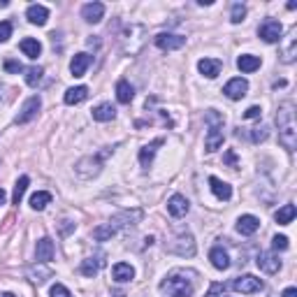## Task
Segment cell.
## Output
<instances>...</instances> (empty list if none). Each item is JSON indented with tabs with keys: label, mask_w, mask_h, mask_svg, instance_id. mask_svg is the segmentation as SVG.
<instances>
[{
	"label": "cell",
	"mask_w": 297,
	"mask_h": 297,
	"mask_svg": "<svg viewBox=\"0 0 297 297\" xmlns=\"http://www.w3.org/2000/svg\"><path fill=\"white\" fill-rule=\"evenodd\" d=\"M193 277H195L193 272L176 269L161 281V292L165 297H191L195 290V279Z\"/></svg>",
	"instance_id": "cell-1"
},
{
	"label": "cell",
	"mask_w": 297,
	"mask_h": 297,
	"mask_svg": "<svg viewBox=\"0 0 297 297\" xmlns=\"http://www.w3.org/2000/svg\"><path fill=\"white\" fill-rule=\"evenodd\" d=\"M207 123H209V132H207V151H218L223 144V119L216 114V109L207 111Z\"/></svg>",
	"instance_id": "cell-2"
},
{
	"label": "cell",
	"mask_w": 297,
	"mask_h": 297,
	"mask_svg": "<svg viewBox=\"0 0 297 297\" xmlns=\"http://www.w3.org/2000/svg\"><path fill=\"white\" fill-rule=\"evenodd\" d=\"M232 288H235L237 292H244V295H251V292H260L262 288H265V283H262V279L253 277V274H246V277H239L232 281Z\"/></svg>",
	"instance_id": "cell-3"
},
{
	"label": "cell",
	"mask_w": 297,
	"mask_h": 297,
	"mask_svg": "<svg viewBox=\"0 0 297 297\" xmlns=\"http://www.w3.org/2000/svg\"><path fill=\"white\" fill-rule=\"evenodd\" d=\"M167 251H172V253H176V256H188L191 258L193 253H195V242H193V235H179L174 239V242L167 246Z\"/></svg>",
	"instance_id": "cell-4"
},
{
	"label": "cell",
	"mask_w": 297,
	"mask_h": 297,
	"mask_svg": "<svg viewBox=\"0 0 297 297\" xmlns=\"http://www.w3.org/2000/svg\"><path fill=\"white\" fill-rule=\"evenodd\" d=\"M281 31H283V28H281V24H279V21L267 19V21H262V24H260V28H258V35H260L265 42H269V44H272V42L281 40Z\"/></svg>",
	"instance_id": "cell-5"
},
{
	"label": "cell",
	"mask_w": 297,
	"mask_h": 297,
	"mask_svg": "<svg viewBox=\"0 0 297 297\" xmlns=\"http://www.w3.org/2000/svg\"><path fill=\"white\" fill-rule=\"evenodd\" d=\"M40 107H42L40 96L28 98V100L24 102V107H21L19 116H16V123H28V121H33V119L37 116V111H40Z\"/></svg>",
	"instance_id": "cell-6"
},
{
	"label": "cell",
	"mask_w": 297,
	"mask_h": 297,
	"mask_svg": "<svg viewBox=\"0 0 297 297\" xmlns=\"http://www.w3.org/2000/svg\"><path fill=\"white\" fill-rule=\"evenodd\" d=\"M248 91V81L242 79V77H235V79H230L225 84V88H223V93H225L230 100H242L244 96H246Z\"/></svg>",
	"instance_id": "cell-7"
},
{
	"label": "cell",
	"mask_w": 297,
	"mask_h": 297,
	"mask_svg": "<svg viewBox=\"0 0 297 297\" xmlns=\"http://www.w3.org/2000/svg\"><path fill=\"white\" fill-rule=\"evenodd\" d=\"M184 44H186V37H181V35H172V33H161V35H156V47L163 51L181 49Z\"/></svg>",
	"instance_id": "cell-8"
},
{
	"label": "cell",
	"mask_w": 297,
	"mask_h": 297,
	"mask_svg": "<svg viewBox=\"0 0 297 297\" xmlns=\"http://www.w3.org/2000/svg\"><path fill=\"white\" fill-rule=\"evenodd\" d=\"M256 262H258V267H260L262 272H267V274H277L279 269H281V260H279V256L277 253H269V251L260 253Z\"/></svg>",
	"instance_id": "cell-9"
},
{
	"label": "cell",
	"mask_w": 297,
	"mask_h": 297,
	"mask_svg": "<svg viewBox=\"0 0 297 297\" xmlns=\"http://www.w3.org/2000/svg\"><path fill=\"white\" fill-rule=\"evenodd\" d=\"M188 209H191V204H188V200L184 195H172L170 200H167V212H170L174 218L186 216Z\"/></svg>",
	"instance_id": "cell-10"
},
{
	"label": "cell",
	"mask_w": 297,
	"mask_h": 297,
	"mask_svg": "<svg viewBox=\"0 0 297 297\" xmlns=\"http://www.w3.org/2000/svg\"><path fill=\"white\" fill-rule=\"evenodd\" d=\"M54 253H56V248H54V242H51L49 237H42L40 242H37V246H35V258H37V262H49V260H54Z\"/></svg>",
	"instance_id": "cell-11"
},
{
	"label": "cell",
	"mask_w": 297,
	"mask_h": 297,
	"mask_svg": "<svg viewBox=\"0 0 297 297\" xmlns=\"http://www.w3.org/2000/svg\"><path fill=\"white\" fill-rule=\"evenodd\" d=\"M81 16H84V21H88V24H98V21L105 16V5H102V3H88V5L81 7Z\"/></svg>",
	"instance_id": "cell-12"
},
{
	"label": "cell",
	"mask_w": 297,
	"mask_h": 297,
	"mask_svg": "<svg viewBox=\"0 0 297 297\" xmlns=\"http://www.w3.org/2000/svg\"><path fill=\"white\" fill-rule=\"evenodd\" d=\"M111 277H114L116 283H128V281H132V277H135V269H132L128 262H116L114 269H111Z\"/></svg>",
	"instance_id": "cell-13"
},
{
	"label": "cell",
	"mask_w": 297,
	"mask_h": 297,
	"mask_svg": "<svg viewBox=\"0 0 297 297\" xmlns=\"http://www.w3.org/2000/svg\"><path fill=\"white\" fill-rule=\"evenodd\" d=\"M26 16H28V21L35 26H44L47 19H49V10H47L44 5H31L28 10H26Z\"/></svg>",
	"instance_id": "cell-14"
},
{
	"label": "cell",
	"mask_w": 297,
	"mask_h": 297,
	"mask_svg": "<svg viewBox=\"0 0 297 297\" xmlns=\"http://www.w3.org/2000/svg\"><path fill=\"white\" fill-rule=\"evenodd\" d=\"M88 65H91V56H88V54H77L75 58L70 61V72L75 77H84L86 70H88Z\"/></svg>",
	"instance_id": "cell-15"
},
{
	"label": "cell",
	"mask_w": 297,
	"mask_h": 297,
	"mask_svg": "<svg viewBox=\"0 0 297 297\" xmlns=\"http://www.w3.org/2000/svg\"><path fill=\"white\" fill-rule=\"evenodd\" d=\"M209 186H212V193L218 197V200H230V197H232L230 184L221 181L218 176H209Z\"/></svg>",
	"instance_id": "cell-16"
},
{
	"label": "cell",
	"mask_w": 297,
	"mask_h": 297,
	"mask_svg": "<svg viewBox=\"0 0 297 297\" xmlns=\"http://www.w3.org/2000/svg\"><path fill=\"white\" fill-rule=\"evenodd\" d=\"M197 70L204 77L214 79V77H218V72H221V61H216V58H202V61L197 63Z\"/></svg>",
	"instance_id": "cell-17"
},
{
	"label": "cell",
	"mask_w": 297,
	"mask_h": 297,
	"mask_svg": "<svg viewBox=\"0 0 297 297\" xmlns=\"http://www.w3.org/2000/svg\"><path fill=\"white\" fill-rule=\"evenodd\" d=\"M132 98H135V88H132L126 79H121L116 84V100L121 102V105H130Z\"/></svg>",
	"instance_id": "cell-18"
},
{
	"label": "cell",
	"mask_w": 297,
	"mask_h": 297,
	"mask_svg": "<svg viewBox=\"0 0 297 297\" xmlns=\"http://www.w3.org/2000/svg\"><path fill=\"white\" fill-rule=\"evenodd\" d=\"M258 227H260V221H258L256 216H251V214H244V216H239V221H237V230L242 232V235H253Z\"/></svg>",
	"instance_id": "cell-19"
},
{
	"label": "cell",
	"mask_w": 297,
	"mask_h": 297,
	"mask_svg": "<svg viewBox=\"0 0 297 297\" xmlns=\"http://www.w3.org/2000/svg\"><path fill=\"white\" fill-rule=\"evenodd\" d=\"M86 98H88V88L86 86H75V88H67L63 100H65V105H79Z\"/></svg>",
	"instance_id": "cell-20"
},
{
	"label": "cell",
	"mask_w": 297,
	"mask_h": 297,
	"mask_svg": "<svg viewBox=\"0 0 297 297\" xmlns=\"http://www.w3.org/2000/svg\"><path fill=\"white\" fill-rule=\"evenodd\" d=\"M209 260H212V265L216 267V269H227V267H230V258H227V253L223 251L221 246L209 251Z\"/></svg>",
	"instance_id": "cell-21"
},
{
	"label": "cell",
	"mask_w": 297,
	"mask_h": 297,
	"mask_svg": "<svg viewBox=\"0 0 297 297\" xmlns=\"http://www.w3.org/2000/svg\"><path fill=\"white\" fill-rule=\"evenodd\" d=\"M237 67L242 72H256L260 67V58L258 56H251V54H244L237 58Z\"/></svg>",
	"instance_id": "cell-22"
},
{
	"label": "cell",
	"mask_w": 297,
	"mask_h": 297,
	"mask_svg": "<svg viewBox=\"0 0 297 297\" xmlns=\"http://www.w3.org/2000/svg\"><path fill=\"white\" fill-rule=\"evenodd\" d=\"M19 47H21V51H24L28 58H37V56L42 54V44L37 40H33V37H24Z\"/></svg>",
	"instance_id": "cell-23"
},
{
	"label": "cell",
	"mask_w": 297,
	"mask_h": 297,
	"mask_svg": "<svg viewBox=\"0 0 297 297\" xmlns=\"http://www.w3.org/2000/svg\"><path fill=\"white\" fill-rule=\"evenodd\" d=\"M161 144H163V140H156L153 144L142 146V149H140V165L142 167H149V165H151L153 156H156V146H161Z\"/></svg>",
	"instance_id": "cell-24"
},
{
	"label": "cell",
	"mask_w": 297,
	"mask_h": 297,
	"mask_svg": "<svg viewBox=\"0 0 297 297\" xmlns=\"http://www.w3.org/2000/svg\"><path fill=\"white\" fill-rule=\"evenodd\" d=\"M114 116H116V109L109 105V102H102V105H98L96 109H93V119H96V121L105 123V121H111Z\"/></svg>",
	"instance_id": "cell-25"
},
{
	"label": "cell",
	"mask_w": 297,
	"mask_h": 297,
	"mask_svg": "<svg viewBox=\"0 0 297 297\" xmlns=\"http://www.w3.org/2000/svg\"><path fill=\"white\" fill-rule=\"evenodd\" d=\"M295 214H297V209H295V204H283L281 209L277 212V223L279 225H288V223H292V218H295Z\"/></svg>",
	"instance_id": "cell-26"
},
{
	"label": "cell",
	"mask_w": 297,
	"mask_h": 297,
	"mask_svg": "<svg viewBox=\"0 0 297 297\" xmlns=\"http://www.w3.org/2000/svg\"><path fill=\"white\" fill-rule=\"evenodd\" d=\"M49 202H51V193H47V191H37L35 195L31 197V207L35 209V212H42Z\"/></svg>",
	"instance_id": "cell-27"
},
{
	"label": "cell",
	"mask_w": 297,
	"mask_h": 297,
	"mask_svg": "<svg viewBox=\"0 0 297 297\" xmlns=\"http://www.w3.org/2000/svg\"><path fill=\"white\" fill-rule=\"evenodd\" d=\"M81 274L84 277H88V279H93L98 274V269H100V260H96V258H86L84 262H81Z\"/></svg>",
	"instance_id": "cell-28"
},
{
	"label": "cell",
	"mask_w": 297,
	"mask_h": 297,
	"mask_svg": "<svg viewBox=\"0 0 297 297\" xmlns=\"http://www.w3.org/2000/svg\"><path fill=\"white\" fill-rule=\"evenodd\" d=\"M281 144L286 146L288 151H292V149H295V128L292 126H288V128H281Z\"/></svg>",
	"instance_id": "cell-29"
},
{
	"label": "cell",
	"mask_w": 297,
	"mask_h": 297,
	"mask_svg": "<svg viewBox=\"0 0 297 297\" xmlns=\"http://www.w3.org/2000/svg\"><path fill=\"white\" fill-rule=\"evenodd\" d=\"M116 235V225H100V227H96L93 230V237H96L98 242H105V239H109V237H114Z\"/></svg>",
	"instance_id": "cell-30"
},
{
	"label": "cell",
	"mask_w": 297,
	"mask_h": 297,
	"mask_svg": "<svg viewBox=\"0 0 297 297\" xmlns=\"http://www.w3.org/2000/svg\"><path fill=\"white\" fill-rule=\"evenodd\" d=\"M42 75H44V70H42V67H28V70H26V84L28 86H37L42 81Z\"/></svg>",
	"instance_id": "cell-31"
},
{
	"label": "cell",
	"mask_w": 297,
	"mask_h": 297,
	"mask_svg": "<svg viewBox=\"0 0 297 297\" xmlns=\"http://www.w3.org/2000/svg\"><path fill=\"white\" fill-rule=\"evenodd\" d=\"M28 184H31V179H28V176H21L19 181H16L14 195H12V202H14V204H19V202H21V197H24V193H26V188H28Z\"/></svg>",
	"instance_id": "cell-32"
},
{
	"label": "cell",
	"mask_w": 297,
	"mask_h": 297,
	"mask_svg": "<svg viewBox=\"0 0 297 297\" xmlns=\"http://www.w3.org/2000/svg\"><path fill=\"white\" fill-rule=\"evenodd\" d=\"M244 16H246V7L239 5V3H237V5H232V16H230L232 24H242Z\"/></svg>",
	"instance_id": "cell-33"
},
{
	"label": "cell",
	"mask_w": 297,
	"mask_h": 297,
	"mask_svg": "<svg viewBox=\"0 0 297 297\" xmlns=\"http://www.w3.org/2000/svg\"><path fill=\"white\" fill-rule=\"evenodd\" d=\"M267 135H269V128L267 126H260V128H253V132H251V142H265L267 140Z\"/></svg>",
	"instance_id": "cell-34"
},
{
	"label": "cell",
	"mask_w": 297,
	"mask_h": 297,
	"mask_svg": "<svg viewBox=\"0 0 297 297\" xmlns=\"http://www.w3.org/2000/svg\"><path fill=\"white\" fill-rule=\"evenodd\" d=\"M12 37V24L10 21H0V42H7Z\"/></svg>",
	"instance_id": "cell-35"
},
{
	"label": "cell",
	"mask_w": 297,
	"mask_h": 297,
	"mask_svg": "<svg viewBox=\"0 0 297 297\" xmlns=\"http://www.w3.org/2000/svg\"><path fill=\"white\" fill-rule=\"evenodd\" d=\"M272 246H274V251H286V248H288V237L286 235H277L272 239Z\"/></svg>",
	"instance_id": "cell-36"
},
{
	"label": "cell",
	"mask_w": 297,
	"mask_h": 297,
	"mask_svg": "<svg viewBox=\"0 0 297 297\" xmlns=\"http://www.w3.org/2000/svg\"><path fill=\"white\" fill-rule=\"evenodd\" d=\"M51 297H72V295L63 283H56V286H51Z\"/></svg>",
	"instance_id": "cell-37"
},
{
	"label": "cell",
	"mask_w": 297,
	"mask_h": 297,
	"mask_svg": "<svg viewBox=\"0 0 297 297\" xmlns=\"http://www.w3.org/2000/svg\"><path fill=\"white\" fill-rule=\"evenodd\" d=\"M5 70L7 72H14V75H19V72L24 70V65H21L19 61H12V58H7V61H5Z\"/></svg>",
	"instance_id": "cell-38"
},
{
	"label": "cell",
	"mask_w": 297,
	"mask_h": 297,
	"mask_svg": "<svg viewBox=\"0 0 297 297\" xmlns=\"http://www.w3.org/2000/svg\"><path fill=\"white\" fill-rule=\"evenodd\" d=\"M260 114H262V109L258 105H253V107H248V109L244 111V119H260Z\"/></svg>",
	"instance_id": "cell-39"
},
{
	"label": "cell",
	"mask_w": 297,
	"mask_h": 297,
	"mask_svg": "<svg viewBox=\"0 0 297 297\" xmlns=\"http://www.w3.org/2000/svg\"><path fill=\"white\" fill-rule=\"evenodd\" d=\"M61 223H63V225H61V235L63 237H65L70 230H75V223H72V221H61Z\"/></svg>",
	"instance_id": "cell-40"
},
{
	"label": "cell",
	"mask_w": 297,
	"mask_h": 297,
	"mask_svg": "<svg viewBox=\"0 0 297 297\" xmlns=\"http://www.w3.org/2000/svg\"><path fill=\"white\" fill-rule=\"evenodd\" d=\"M283 297H297V288H286V290H283Z\"/></svg>",
	"instance_id": "cell-41"
},
{
	"label": "cell",
	"mask_w": 297,
	"mask_h": 297,
	"mask_svg": "<svg viewBox=\"0 0 297 297\" xmlns=\"http://www.w3.org/2000/svg\"><path fill=\"white\" fill-rule=\"evenodd\" d=\"M225 161H227V163H235V153L227 151V153H225Z\"/></svg>",
	"instance_id": "cell-42"
},
{
	"label": "cell",
	"mask_w": 297,
	"mask_h": 297,
	"mask_svg": "<svg viewBox=\"0 0 297 297\" xmlns=\"http://www.w3.org/2000/svg\"><path fill=\"white\" fill-rule=\"evenodd\" d=\"M3 202H5V191L0 188V204H3Z\"/></svg>",
	"instance_id": "cell-43"
}]
</instances>
